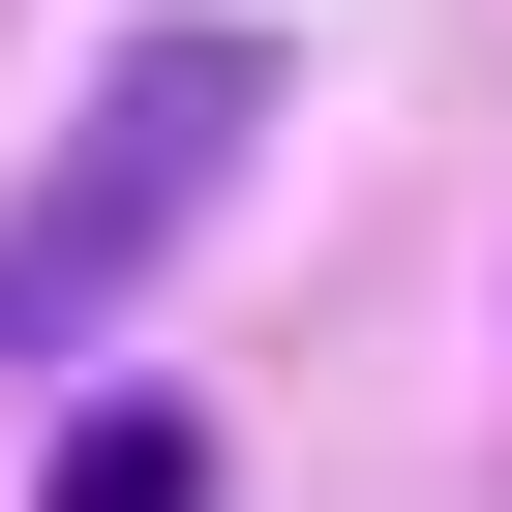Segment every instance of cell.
Wrapping results in <instances>:
<instances>
[{
    "instance_id": "obj_1",
    "label": "cell",
    "mask_w": 512,
    "mask_h": 512,
    "mask_svg": "<svg viewBox=\"0 0 512 512\" xmlns=\"http://www.w3.org/2000/svg\"><path fill=\"white\" fill-rule=\"evenodd\" d=\"M241 121H272V31H121V91L31 151V211H0V392L91 362V332L181 272V211L241 181Z\"/></svg>"
},
{
    "instance_id": "obj_2",
    "label": "cell",
    "mask_w": 512,
    "mask_h": 512,
    "mask_svg": "<svg viewBox=\"0 0 512 512\" xmlns=\"http://www.w3.org/2000/svg\"><path fill=\"white\" fill-rule=\"evenodd\" d=\"M31 512H211V422H181V392H91V422H61V482H31Z\"/></svg>"
}]
</instances>
